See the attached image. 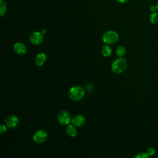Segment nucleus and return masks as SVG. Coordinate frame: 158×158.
<instances>
[{
	"label": "nucleus",
	"mask_w": 158,
	"mask_h": 158,
	"mask_svg": "<svg viewBox=\"0 0 158 158\" xmlns=\"http://www.w3.org/2000/svg\"><path fill=\"white\" fill-rule=\"evenodd\" d=\"M127 67V61L123 57L116 59L112 64L111 70L113 73L119 74L123 72Z\"/></svg>",
	"instance_id": "nucleus-1"
},
{
	"label": "nucleus",
	"mask_w": 158,
	"mask_h": 158,
	"mask_svg": "<svg viewBox=\"0 0 158 158\" xmlns=\"http://www.w3.org/2000/svg\"><path fill=\"white\" fill-rule=\"evenodd\" d=\"M85 96V89L80 86H73L69 91V96L73 101H78Z\"/></svg>",
	"instance_id": "nucleus-2"
},
{
	"label": "nucleus",
	"mask_w": 158,
	"mask_h": 158,
	"mask_svg": "<svg viewBox=\"0 0 158 158\" xmlns=\"http://www.w3.org/2000/svg\"><path fill=\"white\" fill-rule=\"evenodd\" d=\"M119 38L117 32L112 30L106 31L102 35V41L106 44H112L118 41Z\"/></svg>",
	"instance_id": "nucleus-3"
},
{
	"label": "nucleus",
	"mask_w": 158,
	"mask_h": 158,
	"mask_svg": "<svg viewBox=\"0 0 158 158\" xmlns=\"http://www.w3.org/2000/svg\"><path fill=\"white\" fill-rule=\"evenodd\" d=\"M59 123L62 125H67L72 122V117L69 112L65 110L60 111L57 117Z\"/></svg>",
	"instance_id": "nucleus-4"
},
{
	"label": "nucleus",
	"mask_w": 158,
	"mask_h": 158,
	"mask_svg": "<svg viewBox=\"0 0 158 158\" xmlns=\"http://www.w3.org/2000/svg\"><path fill=\"white\" fill-rule=\"evenodd\" d=\"M48 138V134L46 131L43 130H38L33 135V140L37 144H41L46 141Z\"/></svg>",
	"instance_id": "nucleus-5"
},
{
	"label": "nucleus",
	"mask_w": 158,
	"mask_h": 158,
	"mask_svg": "<svg viewBox=\"0 0 158 158\" xmlns=\"http://www.w3.org/2000/svg\"><path fill=\"white\" fill-rule=\"evenodd\" d=\"M43 40L44 36L41 31H35L32 33L30 36V41L34 45H39L41 44Z\"/></svg>",
	"instance_id": "nucleus-6"
},
{
	"label": "nucleus",
	"mask_w": 158,
	"mask_h": 158,
	"mask_svg": "<svg viewBox=\"0 0 158 158\" xmlns=\"http://www.w3.org/2000/svg\"><path fill=\"white\" fill-rule=\"evenodd\" d=\"M19 123V118L14 115L9 116L5 120L6 125L10 129L14 128L17 127Z\"/></svg>",
	"instance_id": "nucleus-7"
},
{
	"label": "nucleus",
	"mask_w": 158,
	"mask_h": 158,
	"mask_svg": "<svg viewBox=\"0 0 158 158\" xmlns=\"http://www.w3.org/2000/svg\"><path fill=\"white\" fill-rule=\"evenodd\" d=\"M27 46L22 42H17L14 45V51L18 55H24L27 52Z\"/></svg>",
	"instance_id": "nucleus-8"
},
{
	"label": "nucleus",
	"mask_w": 158,
	"mask_h": 158,
	"mask_svg": "<svg viewBox=\"0 0 158 158\" xmlns=\"http://www.w3.org/2000/svg\"><path fill=\"white\" fill-rule=\"evenodd\" d=\"M72 122L73 125L77 127L83 126L85 123V118L84 116L80 114L76 115L72 120Z\"/></svg>",
	"instance_id": "nucleus-9"
},
{
	"label": "nucleus",
	"mask_w": 158,
	"mask_h": 158,
	"mask_svg": "<svg viewBox=\"0 0 158 158\" xmlns=\"http://www.w3.org/2000/svg\"><path fill=\"white\" fill-rule=\"evenodd\" d=\"M46 60V54L43 52H41L36 55L35 59V62L36 65L42 66L45 63Z\"/></svg>",
	"instance_id": "nucleus-10"
},
{
	"label": "nucleus",
	"mask_w": 158,
	"mask_h": 158,
	"mask_svg": "<svg viewBox=\"0 0 158 158\" xmlns=\"http://www.w3.org/2000/svg\"><path fill=\"white\" fill-rule=\"evenodd\" d=\"M66 133L70 137H74L77 134V130L76 127L73 125L69 124L66 127Z\"/></svg>",
	"instance_id": "nucleus-11"
},
{
	"label": "nucleus",
	"mask_w": 158,
	"mask_h": 158,
	"mask_svg": "<svg viewBox=\"0 0 158 158\" xmlns=\"http://www.w3.org/2000/svg\"><path fill=\"white\" fill-rule=\"evenodd\" d=\"M112 52L111 48L108 44H105L101 48V53L104 57H109Z\"/></svg>",
	"instance_id": "nucleus-12"
},
{
	"label": "nucleus",
	"mask_w": 158,
	"mask_h": 158,
	"mask_svg": "<svg viewBox=\"0 0 158 158\" xmlns=\"http://www.w3.org/2000/svg\"><path fill=\"white\" fill-rule=\"evenodd\" d=\"M126 53V49L125 47L122 46H120L117 48L116 49V54L119 57H123Z\"/></svg>",
	"instance_id": "nucleus-13"
},
{
	"label": "nucleus",
	"mask_w": 158,
	"mask_h": 158,
	"mask_svg": "<svg viewBox=\"0 0 158 158\" xmlns=\"http://www.w3.org/2000/svg\"><path fill=\"white\" fill-rule=\"evenodd\" d=\"M149 21L152 24H156L158 23V13L152 12L149 15Z\"/></svg>",
	"instance_id": "nucleus-14"
},
{
	"label": "nucleus",
	"mask_w": 158,
	"mask_h": 158,
	"mask_svg": "<svg viewBox=\"0 0 158 158\" xmlns=\"http://www.w3.org/2000/svg\"><path fill=\"white\" fill-rule=\"evenodd\" d=\"M7 6L6 2L3 0L0 1V14L1 16L2 17L6 12Z\"/></svg>",
	"instance_id": "nucleus-15"
},
{
	"label": "nucleus",
	"mask_w": 158,
	"mask_h": 158,
	"mask_svg": "<svg viewBox=\"0 0 158 158\" xmlns=\"http://www.w3.org/2000/svg\"><path fill=\"white\" fill-rule=\"evenodd\" d=\"M149 156V155L147 154V152H139L138 154H137L135 157V158H148Z\"/></svg>",
	"instance_id": "nucleus-16"
},
{
	"label": "nucleus",
	"mask_w": 158,
	"mask_h": 158,
	"mask_svg": "<svg viewBox=\"0 0 158 158\" xmlns=\"http://www.w3.org/2000/svg\"><path fill=\"white\" fill-rule=\"evenodd\" d=\"M146 152L149 155V156H152L156 153V149L153 147H149L147 149Z\"/></svg>",
	"instance_id": "nucleus-17"
},
{
	"label": "nucleus",
	"mask_w": 158,
	"mask_h": 158,
	"mask_svg": "<svg viewBox=\"0 0 158 158\" xmlns=\"http://www.w3.org/2000/svg\"><path fill=\"white\" fill-rule=\"evenodd\" d=\"M6 127L5 126V125L4 124H1L0 125V134L1 135H2L4 134L6 131Z\"/></svg>",
	"instance_id": "nucleus-18"
},
{
	"label": "nucleus",
	"mask_w": 158,
	"mask_h": 158,
	"mask_svg": "<svg viewBox=\"0 0 158 158\" xmlns=\"http://www.w3.org/2000/svg\"><path fill=\"white\" fill-rule=\"evenodd\" d=\"M149 10L151 12H156L157 10V9H156V6H154V5H152L149 7Z\"/></svg>",
	"instance_id": "nucleus-19"
},
{
	"label": "nucleus",
	"mask_w": 158,
	"mask_h": 158,
	"mask_svg": "<svg viewBox=\"0 0 158 158\" xmlns=\"http://www.w3.org/2000/svg\"><path fill=\"white\" fill-rule=\"evenodd\" d=\"M118 2L120 3H126L129 0H117Z\"/></svg>",
	"instance_id": "nucleus-20"
},
{
	"label": "nucleus",
	"mask_w": 158,
	"mask_h": 158,
	"mask_svg": "<svg viewBox=\"0 0 158 158\" xmlns=\"http://www.w3.org/2000/svg\"><path fill=\"white\" fill-rule=\"evenodd\" d=\"M41 32L43 35H44V34L46 33V30H45V29H42V30H41Z\"/></svg>",
	"instance_id": "nucleus-21"
},
{
	"label": "nucleus",
	"mask_w": 158,
	"mask_h": 158,
	"mask_svg": "<svg viewBox=\"0 0 158 158\" xmlns=\"http://www.w3.org/2000/svg\"><path fill=\"white\" fill-rule=\"evenodd\" d=\"M156 9H157V11H158V2H157V4H156Z\"/></svg>",
	"instance_id": "nucleus-22"
}]
</instances>
